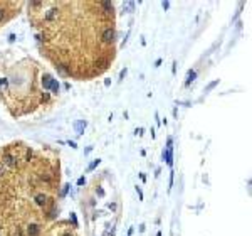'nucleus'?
Returning <instances> with one entry per match:
<instances>
[{"instance_id": "obj_9", "label": "nucleus", "mask_w": 252, "mask_h": 236, "mask_svg": "<svg viewBox=\"0 0 252 236\" xmlns=\"http://www.w3.org/2000/svg\"><path fill=\"white\" fill-rule=\"evenodd\" d=\"M99 162H101V160H94V162L93 164H91V165H89V167H87V170H93V169H96V167H98V165H99Z\"/></svg>"}, {"instance_id": "obj_20", "label": "nucleus", "mask_w": 252, "mask_h": 236, "mask_svg": "<svg viewBox=\"0 0 252 236\" xmlns=\"http://www.w3.org/2000/svg\"><path fill=\"white\" fill-rule=\"evenodd\" d=\"M156 236H162V233H158V234H156Z\"/></svg>"}, {"instance_id": "obj_17", "label": "nucleus", "mask_w": 252, "mask_h": 236, "mask_svg": "<svg viewBox=\"0 0 252 236\" xmlns=\"http://www.w3.org/2000/svg\"><path fill=\"white\" fill-rule=\"evenodd\" d=\"M124 76H126V69H123V71H121V74H120V78H121V79H123Z\"/></svg>"}, {"instance_id": "obj_15", "label": "nucleus", "mask_w": 252, "mask_h": 236, "mask_svg": "<svg viewBox=\"0 0 252 236\" xmlns=\"http://www.w3.org/2000/svg\"><path fill=\"white\" fill-rule=\"evenodd\" d=\"M136 192H138V196H140V199H143V192H141L140 187H136Z\"/></svg>"}, {"instance_id": "obj_13", "label": "nucleus", "mask_w": 252, "mask_h": 236, "mask_svg": "<svg viewBox=\"0 0 252 236\" xmlns=\"http://www.w3.org/2000/svg\"><path fill=\"white\" fill-rule=\"evenodd\" d=\"M5 169H7V167H5V165H4V162H0V177L4 176V172H5Z\"/></svg>"}, {"instance_id": "obj_6", "label": "nucleus", "mask_w": 252, "mask_h": 236, "mask_svg": "<svg viewBox=\"0 0 252 236\" xmlns=\"http://www.w3.org/2000/svg\"><path fill=\"white\" fill-rule=\"evenodd\" d=\"M35 201H37L39 206H46V204H47V198H46V196H42V194H39L37 198H35Z\"/></svg>"}, {"instance_id": "obj_16", "label": "nucleus", "mask_w": 252, "mask_h": 236, "mask_svg": "<svg viewBox=\"0 0 252 236\" xmlns=\"http://www.w3.org/2000/svg\"><path fill=\"white\" fill-rule=\"evenodd\" d=\"M162 7H163V9H165V10H167L168 7H170V4H168V2H163V4H162Z\"/></svg>"}, {"instance_id": "obj_7", "label": "nucleus", "mask_w": 252, "mask_h": 236, "mask_svg": "<svg viewBox=\"0 0 252 236\" xmlns=\"http://www.w3.org/2000/svg\"><path fill=\"white\" fill-rule=\"evenodd\" d=\"M7 86H9V81H7L5 78H2V79H0V93H4V90Z\"/></svg>"}, {"instance_id": "obj_5", "label": "nucleus", "mask_w": 252, "mask_h": 236, "mask_svg": "<svg viewBox=\"0 0 252 236\" xmlns=\"http://www.w3.org/2000/svg\"><path fill=\"white\" fill-rule=\"evenodd\" d=\"M195 76H197V73H195V71H188V73H187V81H185V86H188V84H190V83H192L193 79H195Z\"/></svg>"}, {"instance_id": "obj_8", "label": "nucleus", "mask_w": 252, "mask_h": 236, "mask_svg": "<svg viewBox=\"0 0 252 236\" xmlns=\"http://www.w3.org/2000/svg\"><path fill=\"white\" fill-rule=\"evenodd\" d=\"M51 90L54 91V93H57L59 91V83L56 81V79H52V84H51Z\"/></svg>"}, {"instance_id": "obj_2", "label": "nucleus", "mask_w": 252, "mask_h": 236, "mask_svg": "<svg viewBox=\"0 0 252 236\" xmlns=\"http://www.w3.org/2000/svg\"><path fill=\"white\" fill-rule=\"evenodd\" d=\"M27 233H29V236H37L39 233H40V228H39L37 224H29Z\"/></svg>"}, {"instance_id": "obj_11", "label": "nucleus", "mask_w": 252, "mask_h": 236, "mask_svg": "<svg viewBox=\"0 0 252 236\" xmlns=\"http://www.w3.org/2000/svg\"><path fill=\"white\" fill-rule=\"evenodd\" d=\"M218 84V79H217V81H214V83H210V84L209 86H207V91H210V90H214V88H215V86H217Z\"/></svg>"}, {"instance_id": "obj_19", "label": "nucleus", "mask_w": 252, "mask_h": 236, "mask_svg": "<svg viewBox=\"0 0 252 236\" xmlns=\"http://www.w3.org/2000/svg\"><path fill=\"white\" fill-rule=\"evenodd\" d=\"M64 236H73V234H71V233H67V234H64Z\"/></svg>"}, {"instance_id": "obj_4", "label": "nucleus", "mask_w": 252, "mask_h": 236, "mask_svg": "<svg viewBox=\"0 0 252 236\" xmlns=\"http://www.w3.org/2000/svg\"><path fill=\"white\" fill-rule=\"evenodd\" d=\"M86 125H87V123H86L84 120H79V121H76V123H74V128H76V132L79 133V135H81V133H82V130L86 128Z\"/></svg>"}, {"instance_id": "obj_18", "label": "nucleus", "mask_w": 252, "mask_h": 236, "mask_svg": "<svg viewBox=\"0 0 252 236\" xmlns=\"http://www.w3.org/2000/svg\"><path fill=\"white\" fill-rule=\"evenodd\" d=\"M67 187H69V185H64V189H62V196H66V192H67Z\"/></svg>"}, {"instance_id": "obj_10", "label": "nucleus", "mask_w": 252, "mask_h": 236, "mask_svg": "<svg viewBox=\"0 0 252 236\" xmlns=\"http://www.w3.org/2000/svg\"><path fill=\"white\" fill-rule=\"evenodd\" d=\"M124 9L129 10V12H133V9H135V4H133V2H128V4H124Z\"/></svg>"}, {"instance_id": "obj_12", "label": "nucleus", "mask_w": 252, "mask_h": 236, "mask_svg": "<svg viewBox=\"0 0 252 236\" xmlns=\"http://www.w3.org/2000/svg\"><path fill=\"white\" fill-rule=\"evenodd\" d=\"M5 20V9H0V24Z\"/></svg>"}, {"instance_id": "obj_1", "label": "nucleus", "mask_w": 252, "mask_h": 236, "mask_svg": "<svg viewBox=\"0 0 252 236\" xmlns=\"http://www.w3.org/2000/svg\"><path fill=\"white\" fill-rule=\"evenodd\" d=\"M114 37H116V32H114L113 27H106V29L103 30V41L104 42H113Z\"/></svg>"}, {"instance_id": "obj_14", "label": "nucleus", "mask_w": 252, "mask_h": 236, "mask_svg": "<svg viewBox=\"0 0 252 236\" xmlns=\"http://www.w3.org/2000/svg\"><path fill=\"white\" fill-rule=\"evenodd\" d=\"M84 182H86V179H84V177H81V179H77V185H82Z\"/></svg>"}, {"instance_id": "obj_3", "label": "nucleus", "mask_w": 252, "mask_h": 236, "mask_svg": "<svg viewBox=\"0 0 252 236\" xmlns=\"http://www.w3.org/2000/svg\"><path fill=\"white\" fill-rule=\"evenodd\" d=\"M51 84H52V76L46 73V74L42 76V86L46 88V90H49V88H51Z\"/></svg>"}]
</instances>
